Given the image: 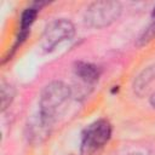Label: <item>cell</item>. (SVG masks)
<instances>
[{
	"label": "cell",
	"instance_id": "cell-6",
	"mask_svg": "<svg viewBox=\"0 0 155 155\" xmlns=\"http://www.w3.org/2000/svg\"><path fill=\"white\" fill-rule=\"evenodd\" d=\"M155 79V64L149 65L147 68H144L134 79L133 81V91L134 93H137L138 96H142L148 86L150 85V82Z\"/></svg>",
	"mask_w": 155,
	"mask_h": 155
},
{
	"label": "cell",
	"instance_id": "cell-11",
	"mask_svg": "<svg viewBox=\"0 0 155 155\" xmlns=\"http://www.w3.org/2000/svg\"><path fill=\"white\" fill-rule=\"evenodd\" d=\"M153 17H155V7H154V11H153Z\"/></svg>",
	"mask_w": 155,
	"mask_h": 155
},
{
	"label": "cell",
	"instance_id": "cell-9",
	"mask_svg": "<svg viewBox=\"0 0 155 155\" xmlns=\"http://www.w3.org/2000/svg\"><path fill=\"white\" fill-rule=\"evenodd\" d=\"M150 103H151V105L155 108V94L151 97V99H150Z\"/></svg>",
	"mask_w": 155,
	"mask_h": 155
},
{
	"label": "cell",
	"instance_id": "cell-7",
	"mask_svg": "<svg viewBox=\"0 0 155 155\" xmlns=\"http://www.w3.org/2000/svg\"><path fill=\"white\" fill-rule=\"evenodd\" d=\"M15 97V90L10 84H1V109L5 110L12 102Z\"/></svg>",
	"mask_w": 155,
	"mask_h": 155
},
{
	"label": "cell",
	"instance_id": "cell-1",
	"mask_svg": "<svg viewBox=\"0 0 155 155\" xmlns=\"http://www.w3.org/2000/svg\"><path fill=\"white\" fill-rule=\"evenodd\" d=\"M70 88L62 81H52L41 91L39 98V119L46 125H51L58 110L68 102Z\"/></svg>",
	"mask_w": 155,
	"mask_h": 155
},
{
	"label": "cell",
	"instance_id": "cell-5",
	"mask_svg": "<svg viewBox=\"0 0 155 155\" xmlns=\"http://www.w3.org/2000/svg\"><path fill=\"white\" fill-rule=\"evenodd\" d=\"M74 74L85 85H92L98 80L101 71L98 67L92 63L78 62L75 63V67H74Z\"/></svg>",
	"mask_w": 155,
	"mask_h": 155
},
{
	"label": "cell",
	"instance_id": "cell-8",
	"mask_svg": "<svg viewBox=\"0 0 155 155\" xmlns=\"http://www.w3.org/2000/svg\"><path fill=\"white\" fill-rule=\"evenodd\" d=\"M155 38V17H154V21L151 22V24L143 31V34L139 36L138 39V45L139 46H143L145 44H148L149 41H151L153 39Z\"/></svg>",
	"mask_w": 155,
	"mask_h": 155
},
{
	"label": "cell",
	"instance_id": "cell-3",
	"mask_svg": "<svg viewBox=\"0 0 155 155\" xmlns=\"http://www.w3.org/2000/svg\"><path fill=\"white\" fill-rule=\"evenodd\" d=\"M111 137V125L105 119L90 124L82 132L80 151L82 155H92L104 147Z\"/></svg>",
	"mask_w": 155,
	"mask_h": 155
},
{
	"label": "cell",
	"instance_id": "cell-2",
	"mask_svg": "<svg viewBox=\"0 0 155 155\" xmlns=\"http://www.w3.org/2000/svg\"><path fill=\"white\" fill-rule=\"evenodd\" d=\"M121 4L113 0H101L92 2L84 16L85 23L96 29H102L114 23L121 15Z\"/></svg>",
	"mask_w": 155,
	"mask_h": 155
},
{
	"label": "cell",
	"instance_id": "cell-10",
	"mask_svg": "<svg viewBox=\"0 0 155 155\" xmlns=\"http://www.w3.org/2000/svg\"><path fill=\"white\" fill-rule=\"evenodd\" d=\"M128 155H143V154H140V153H132V154H128Z\"/></svg>",
	"mask_w": 155,
	"mask_h": 155
},
{
	"label": "cell",
	"instance_id": "cell-4",
	"mask_svg": "<svg viewBox=\"0 0 155 155\" xmlns=\"http://www.w3.org/2000/svg\"><path fill=\"white\" fill-rule=\"evenodd\" d=\"M75 34V28L74 24L65 19V18H59L50 22L42 34L41 38V47L45 52H50L54 50L57 45L65 40H70Z\"/></svg>",
	"mask_w": 155,
	"mask_h": 155
}]
</instances>
